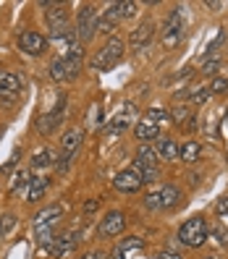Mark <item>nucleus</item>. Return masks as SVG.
Here are the masks:
<instances>
[{"instance_id":"obj_8","label":"nucleus","mask_w":228,"mask_h":259,"mask_svg":"<svg viewBox=\"0 0 228 259\" xmlns=\"http://www.w3.org/2000/svg\"><path fill=\"white\" fill-rule=\"evenodd\" d=\"M21 89V79L16 73H8V71H0V100L3 102H13Z\"/></svg>"},{"instance_id":"obj_3","label":"nucleus","mask_w":228,"mask_h":259,"mask_svg":"<svg viewBox=\"0 0 228 259\" xmlns=\"http://www.w3.org/2000/svg\"><path fill=\"white\" fill-rule=\"evenodd\" d=\"M121 58H124V42H121L118 37H110V39L95 53L92 68H95V71H110Z\"/></svg>"},{"instance_id":"obj_11","label":"nucleus","mask_w":228,"mask_h":259,"mask_svg":"<svg viewBox=\"0 0 228 259\" xmlns=\"http://www.w3.org/2000/svg\"><path fill=\"white\" fill-rule=\"evenodd\" d=\"M82 136H84L82 128H71V131L63 134V139H60V144H63V155H60V162L58 165H66L73 157V152L79 149V144H82Z\"/></svg>"},{"instance_id":"obj_4","label":"nucleus","mask_w":228,"mask_h":259,"mask_svg":"<svg viewBox=\"0 0 228 259\" xmlns=\"http://www.w3.org/2000/svg\"><path fill=\"white\" fill-rule=\"evenodd\" d=\"M95 26H97V11L92 6H84L79 11V19H76V37H79V42H89L95 37Z\"/></svg>"},{"instance_id":"obj_40","label":"nucleus","mask_w":228,"mask_h":259,"mask_svg":"<svg viewBox=\"0 0 228 259\" xmlns=\"http://www.w3.org/2000/svg\"><path fill=\"white\" fill-rule=\"evenodd\" d=\"M225 128H228V108H225Z\"/></svg>"},{"instance_id":"obj_20","label":"nucleus","mask_w":228,"mask_h":259,"mask_svg":"<svg viewBox=\"0 0 228 259\" xmlns=\"http://www.w3.org/2000/svg\"><path fill=\"white\" fill-rule=\"evenodd\" d=\"M142 246H144V241H142V238H136V236H134V238H126V241H121L118 246H116L113 259H126L131 251H139Z\"/></svg>"},{"instance_id":"obj_25","label":"nucleus","mask_w":228,"mask_h":259,"mask_svg":"<svg viewBox=\"0 0 228 259\" xmlns=\"http://www.w3.org/2000/svg\"><path fill=\"white\" fill-rule=\"evenodd\" d=\"M29 186V173L26 170H19L16 176H13V181H11V189H8V194L11 196H16L19 191H24Z\"/></svg>"},{"instance_id":"obj_14","label":"nucleus","mask_w":228,"mask_h":259,"mask_svg":"<svg viewBox=\"0 0 228 259\" xmlns=\"http://www.w3.org/2000/svg\"><path fill=\"white\" fill-rule=\"evenodd\" d=\"M42 8H50L48 11V24L53 32H58V29H66V21H68V11L66 6H58V3H40Z\"/></svg>"},{"instance_id":"obj_38","label":"nucleus","mask_w":228,"mask_h":259,"mask_svg":"<svg viewBox=\"0 0 228 259\" xmlns=\"http://www.w3.org/2000/svg\"><path fill=\"white\" fill-rule=\"evenodd\" d=\"M158 259H181V254H176V251H163Z\"/></svg>"},{"instance_id":"obj_16","label":"nucleus","mask_w":228,"mask_h":259,"mask_svg":"<svg viewBox=\"0 0 228 259\" xmlns=\"http://www.w3.org/2000/svg\"><path fill=\"white\" fill-rule=\"evenodd\" d=\"M76 238H79L76 233L55 236V238H53V243H50V254H53V256H66V254H68V251H71V249L76 246V243H79Z\"/></svg>"},{"instance_id":"obj_15","label":"nucleus","mask_w":228,"mask_h":259,"mask_svg":"<svg viewBox=\"0 0 228 259\" xmlns=\"http://www.w3.org/2000/svg\"><path fill=\"white\" fill-rule=\"evenodd\" d=\"M134 136H136L142 144H144V142H152V139H158V136H160V126L152 123L149 118H142L139 123L134 126Z\"/></svg>"},{"instance_id":"obj_34","label":"nucleus","mask_w":228,"mask_h":259,"mask_svg":"<svg viewBox=\"0 0 228 259\" xmlns=\"http://www.w3.org/2000/svg\"><path fill=\"white\" fill-rule=\"evenodd\" d=\"M212 236H215V238H220V243H223V246H228V231H225V228H212Z\"/></svg>"},{"instance_id":"obj_17","label":"nucleus","mask_w":228,"mask_h":259,"mask_svg":"<svg viewBox=\"0 0 228 259\" xmlns=\"http://www.w3.org/2000/svg\"><path fill=\"white\" fill-rule=\"evenodd\" d=\"M158 194H160V209H173L181 204V189L176 184H165Z\"/></svg>"},{"instance_id":"obj_12","label":"nucleus","mask_w":228,"mask_h":259,"mask_svg":"<svg viewBox=\"0 0 228 259\" xmlns=\"http://www.w3.org/2000/svg\"><path fill=\"white\" fill-rule=\"evenodd\" d=\"M60 218H63V204H48L34 215V228H53Z\"/></svg>"},{"instance_id":"obj_36","label":"nucleus","mask_w":228,"mask_h":259,"mask_svg":"<svg viewBox=\"0 0 228 259\" xmlns=\"http://www.w3.org/2000/svg\"><path fill=\"white\" fill-rule=\"evenodd\" d=\"M218 68H220V60H210V63H205V68H202V71L210 76V73H215Z\"/></svg>"},{"instance_id":"obj_19","label":"nucleus","mask_w":228,"mask_h":259,"mask_svg":"<svg viewBox=\"0 0 228 259\" xmlns=\"http://www.w3.org/2000/svg\"><path fill=\"white\" fill-rule=\"evenodd\" d=\"M131 120H134V105H126V108L124 110H121L113 120H110V126H108V134L110 136H116V134H121V131H124L129 123H131Z\"/></svg>"},{"instance_id":"obj_32","label":"nucleus","mask_w":228,"mask_h":259,"mask_svg":"<svg viewBox=\"0 0 228 259\" xmlns=\"http://www.w3.org/2000/svg\"><path fill=\"white\" fill-rule=\"evenodd\" d=\"M144 204H147V209H160V194H158V191H152V194H147V199H144Z\"/></svg>"},{"instance_id":"obj_30","label":"nucleus","mask_w":228,"mask_h":259,"mask_svg":"<svg viewBox=\"0 0 228 259\" xmlns=\"http://www.w3.org/2000/svg\"><path fill=\"white\" fill-rule=\"evenodd\" d=\"M53 228H37V241H40V246H50L53 243Z\"/></svg>"},{"instance_id":"obj_24","label":"nucleus","mask_w":228,"mask_h":259,"mask_svg":"<svg viewBox=\"0 0 228 259\" xmlns=\"http://www.w3.org/2000/svg\"><path fill=\"white\" fill-rule=\"evenodd\" d=\"M136 165L144 167V165H158V155H155V149L152 147H139V152H136Z\"/></svg>"},{"instance_id":"obj_18","label":"nucleus","mask_w":228,"mask_h":259,"mask_svg":"<svg viewBox=\"0 0 228 259\" xmlns=\"http://www.w3.org/2000/svg\"><path fill=\"white\" fill-rule=\"evenodd\" d=\"M50 181L45 176H37V178H29V186H26V202H40L45 191H48Z\"/></svg>"},{"instance_id":"obj_37","label":"nucleus","mask_w":228,"mask_h":259,"mask_svg":"<svg viewBox=\"0 0 228 259\" xmlns=\"http://www.w3.org/2000/svg\"><path fill=\"white\" fill-rule=\"evenodd\" d=\"M82 259H108V256H105L102 251H89V254H84Z\"/></svg>"},{"instance_id":"obj_7","label":"nucleus","mask_w":228,"mask_h":259,"mask_svg":"<svg viewBox=\"0 0 228 259\" xmlns=\"http://www.w3.org/2000/svg\"><path fill=\"white\" fill-rule=\"evenodd\" d=\"M124 228H126V215H124V212H118V209H113V212H108V215H105V220L100 223L97 233L105 236V238H113V236H118L121 231H124Z\"/></svg>"},{"instance_id":"obj_28","label":"nucleus","mask_w":228,"mask_h":259,"mask_svg":"<svg viewBox=\"0 0 228 259\" xmlns=\"http://www.w3.org/2000/svg\"><path fill=\"white\" fill-rule=\"evenodd\" d=\"M207 92H210V95H223V92H228V79H223V76H212Z\"/></svg>"},{"instance_id":"obj_23","label":"nucleus","mask_w":228,"mask_h":259,"mask_svg":"<svg viewBox=\"0 0 228 259\" xmlns=\"http://www.w3.org/2000/svg\"><path fill=\"white\" fill-rule=\"evenodd\" d=\"M200 152H202V147L197 144V142H186V144L178 147V157L184 160V162H194L197 157H200Z\"/></svg>"},{"instance_id":"obj_5","label":"nucleus","mask_w":228,"mask_h":259,"mask_svg":"<svg viewBox=\"0 0 228 259\" xmlns=\"http://www.w3.org/2000/svg\"><path fill=\"white\" fill-rule=\"evenodd\" d=\"M181 37H184V19H181V11H173L163 26V45L165 48H176Z\"/></svg>"},{"instance_id":"obj_27","label":"nucleus","mask_w":228,"mask_h":259,"mask_svg":"<svg viewBox=\"0 0 228 259\" xmlns=\"http://www.w3.org/2000/svg\"><path fill=\"white\" fill-rule=\"evenodd\" d=\"M136 170H139L142 181H147V184H152V181H158V178H160V167H158V165H144V167L136 165Z\"/></svg>"},{"instance_id":"obj_21","label":"nucleus","mask_w":228,"mask_h":259,"mask_svg":"<svg viewBox=\"0 0 228 259\" xmlns=\"http://www.w3.org/2000/svg\"><path fill=\"white\" fill-rule=\"evenodd\" d=\"M155 155H158L160 160H176V157H178V144H176L173 139H160Z\"/></svg>"},{"instance_id":"obj_35","label":"nucleus","mask_w":228,"mask_h":259,"mask_svg":"<svg viewBox=\"0 0 228 259\" xmlns=\"http://www.w3.org/2000/svg\"><path fill=\"white\" fill-rule=\"evenodd\" d=\"M218 215H220V220H228V196H223L218 202Z\"/></svg>"},{"instance_id":"obj_31","label":"nucleus","mask_w":228,"mask_h":259,"mask_svg":"<svg viewBox=\"0 0 228 259\" xmlns=\"http://www.w3.org/2000/svg\"><path fill=\"white\" fill-rule=\"evenodd\" d=\"M147 118L152 120V123H163V120H171V115L165 113V110H160V108H152V110H147Z\"/></svg>"},{"instance_id":"obj_26","label":"nucleus","mask_w":228,"mask_h":259,"mask_svg":"<svg viewBox=\"0 0 228 259\" xmlns=\"http://www.w3.org/2000/svg\"><path fill=\"white\" fill-rule=\"evenodd\" d=\"M16 215H13V212H3V215H0V238L3 236H8L13 228H16Z\"/></svg>"},{"instance_id":"obj_6","label":"nucleus","mask_w":228,"mask_h":259,"mask_svg":"<svg viewBox=\"0 0 228 259\" xmlns=\"http://www.w3.org/2000/svg\"><path fill=\"white\" fill-rule=\"evenodd\" d=\"M142 176H139V170L136 167H126V170H121L116 178H113V186H116V191H121V194H136L142 189Z\"/></svg>"},{"instance_id":"obj_39","label":"nucleus","mask_w":228,"mask_h":259,"mask_svg":"<svg viewBox=\"0 0 228 259\" xmlns=\"http://www.w3.org/2000/svg\"><path fill=\"white\" fill-rule=\"evenodd\" d=\"M84 209H87V212H95V209H97V202H89Z\"/></svg>"},{"instance_id":"obj_9","label":"nucleus","mask_w":228,"mask_h":259,"mask_svg":"<svg viewBox=\"0 0 228 259\" xmlns=\"http://www.w3.org/2000/svg\"><path fill=\"white\" fill-rule=\"evenodd\" d=\"M19 48L26 53V55H42L45 48H48V39H45L40 32H24L19 37Z\"/></svg>"},{"instance_id":"obj_1","label":"nucleus","mask_w":228,"mask_h":259,"mask_svg":"<svg viewBox=\"0 0 228 259\" xmlns=\"http://www.w3.org/2000/svg\"><path fill=\"white\" fill-rule=\"evenodd\" d=\"M178 241L189 249H202L207 243V220L205 218H192L178 228Z\"/></svg>"},{"instance_id":"obj_13","label":"nucleus","mask_w":228,"mask_h":259,"mask_svg":"<svg viewBox=\"0 0 228 259\" xmlns=\"http://www.w3.org/2000/svg\"><path fill=\"white\" fill-rule=\"evenodd\" d=\"M152 37H155V24H142L136 32H131V37H129V45H131V50H136V53H142L147 45L152 42Z\"/></svg>"},{"instance_id":"obj_10","label":"nucleus","mask_w":228,"mask_h":259,"mask_svg":"<svg viewBox=\"0 0 228 259\" xmlns=\"http://www.w3.org/2000/svg\"><path fill=\"white\" fill-rule=\"evenodd\" d=\"M63 110H66V95H60L58 100H55V105H53V110L50 113H45L42 118H40V131L42 134H50L53 128H55V123L60 120V115H63Z\"/></svg>"},{"instance_id":"obj_41","label":"nucleus","mask_w":228,"mask_h":259,"mask_svg":"<svg viewBox=\"0 0 228 259\" xmlns=\"http://www.w3.org/2000/svg\"><path fill=\"white\" fill-rule=\"evenodd\" d=\"M205 259H218V256H205Z\"/></svg>"},{"instance_id":"obj_22","label":"nucleus","mask_w":228,"mask_h":259,"mask_svg":"<svg viewBox=\"0 0 228 259\" xmlns=\"http://www.w3.org/2000/svg\"><path fill=\"white\" fill-rule=\"evenodd\" d=\"M32 165H34V167H50V165H55V152H53L50 147H45V149L34 152Z\"/></svg>"},{"instance_id":"obj_29","label":"nucleus","mask_w":228,"mask_h":259,"mask_svg":"<svg viewBox=\"0 0 228 259\" xmlns=\"http://www.w3.org/2000/svg\"><path fill=\"white\" fill-rule=\"evenodd\" d=\"M118 13H121V21H124V19H131L134 13H136V3H131V0L118 3Z\"/></svg>"},{"instance_id":"obj_2","label":"nucleus","mask_w":228,"mask_h":259,"mask_svg":"<svg viewBox=\"0 0 228 259\" xmlns=\"http://www.w3.org/2000/svg\"><path fill=\"white\" fill-rule=\"evenodd\" d=\"M82 71V50H76L71 55H60L58 60L50 63V79L53 81H71Z\"/></svg>"},{"instance_id":"obj_33","label":"nucleus","mask_w":228,"mask_h":259,"mask_svg":"<svg viewBox=\"0 0 228 259\" xmlns=\"http://www.w3.org/2000/svg\"><path fill=\"white\" fill-rule=\"evenodd\" d=\"M207 97H210V92H207V87H202V89H197V92L192 95V102H194V105H202V102H205Z\"/></svg>"}]
</instances>
